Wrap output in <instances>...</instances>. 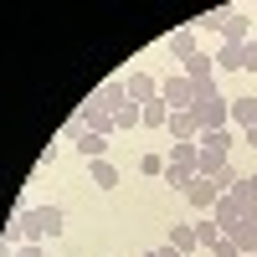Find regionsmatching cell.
<instances>
[{"label": "cell", "mask_w": 257, "mask_h": 257, "mask_svg": "<svg viewBox=\"0 0 257 257\" xmlns=\"http://www.w3.org/2000/svg\"><path fill=\"white\" fill-rule=\"evenodd\" d=\"M139 170H144V175H165V155H144Z\"/></svg>", "instance_id": "obj_26"}, {"label": "cell", "mask_w": 257, "mask_h": 257, "mask_svg": "<svg viewBox=\"0 0 257 257\" xmlns=\"http://www.w3.org/2000/svg\"><path fill=\"white\" fill-rule=\"evenodd\" d=\"M211 257H242V247L231 242V237H221V242H216V252H211Z\"/></svg>", "instance_id": "obj_28"}, {"label": "cell", "mask_w": 257, "mask_h": 257, "mask_svg": "<svg viewBox=\"0 0 257 257\" xmlns=\"http://www.w3.org/2000/svg\"><path fill=\"white\" fill-rule=\"evenodd\" d=\"M62 231H67V216H62V206H26L21 216L6 226V242L21 247V242H57Z\"/></svg>", "instance_id": "obj_1"}, {"label": "cell", "mask_w": 257, "mask_h": 257, "mask_svg": "<svg viewBox=\"0 0 257 257\" xmlns=\"http://www.w3.org/2000/svg\"><path fill=\"white\" fill-rule=\"evenodd\" d=\"M237 196H242L247 206H257V175H242V180H237Z\"/></svg>", "instance_id": "obj_24"}, {"label": "cell", "mask_w": 257, "mask_h": 257, "mask_svg": "<svg viewBox=\"0 0 257 257\" xmlns=\"http://www.w3.org/2000/svg\"><path fill=\"white\" fill-rule=\"evenodd\" d=\"M123 82H128V103H139V108H144V103H155V98H160V82L149 77V72H128Z\"/></svg>", "instance_id": "obj_7"}, {"label": "cell", "mask_w": 257, "mask_h": 257, "mask_svg": "<svg viewBox=\"0 0 257 257\" xmlns=\"http://www.w3.org/2000/svg\"><path fill=\"white\" fill-rule=\"evenodd\" d=\"M160 103H165L170 113H190V108H196V82H190L185 72H170L160 82Z\"/></svg>", "instance_id": "obj_2"}, {"label": "cell", "mask_w": 257, "mask_h": 257, "mask_svg": "<svg viewBox=\"0 0 257 257\" xmlns=\"http://www.w3.org/2000/svg\"><path fill=\"white\" fill-rule=\"evenodd\" d=\"M221 41H226V47H247V41H252V21L242 11H231L226 26H221Z\"/></svg>", "instance_id": "obj_9"}, {"label": "cell", "mask_w": 257, "mask_h": 257, "mask_svg": "<svg viewBox=\"0 0 257 257\" xmlns=\"http://www.w3.org/2000/svg\"><path fill=\"white\" fill-rule=\"evenodd\" d=\"M226 16H231V6H216V11L196 16V31H221V26H226Z\"/></svg>", "instance_id": "obj_21"}, {"label": "cell", "mask_w": 257, "mask_h": 257, "mask_svg": "<svg viewBox=\"0 0 257 257\" xmlns=\"http://www.w3.org/2000/svg\"><path fill=\"white\" fill-rule=\"evenodd\" d=\"M82 134H88V123H82V113H72L67 123H62V139H82Z\"/></svg>", "instance_id": "obj_25"}, {"label": "cell", "mask_w": 257, "mask_h": 257, "mask_svg": "<svg viewBox=\"0 0 257 257\" xmlns=\"http://www.w3.org/2000/svg\"><path fill=\"white\" fill-rule=\"evenodd\" d=\"M196 242H201V252L211 257V252H216V242H221V226H216V221H196Z\"/></svg>", "instance_id": "obj_19"}, {"label": "cell", "mask_w": 257, "mask_h": 257, "mask_svg": "<svg viewBox=\"0 0 257 257\" xmlns=\"http://www.w3.org/2000/svg\"><path fill=\"white\" fill-rule=\"evenodd\" d=\"M190 113H196V128H201V134H221V128L231 123V98H201Z\"/></svg>", "instance_id": "obj_3"}, {"label": "cell", "mask_w": 257, "mask_h": 257, "mask_svg": "<svg viewBox=\"0 0 257 257\" xmlns=\"http://www.w3.org/2000/svg\"><path fill=\"white\" fill-rule=\"evenodd\" d=\"M155 252H160V257H180V252H175V247H170V242H165V247H155Z\"/></svg>", "instance_id": "obj_30"}, {"label": "cell", "mask_w": 257, "mask_h": 257, "mask_svg": "<svg viewBox=\"0 0 257 257\" xmlns=\"http://www.w3.org/2000/svg\"><path fill=\"white\" fill-rule=\"evenodd\" d=\"M88 170H93V185H98V190H118V170H113L108 160H93Z\"/></svg>", "instance_id": "obj_15"}, {"label": "cell", "mask_w": 257, "mask_h": 257, "mask_svg": "<svg viewBox=\"0 0 257 257\" xmlns=\"http://www.w3.org/2000/svg\"><path fill=\"white\" fill-rule=\"evenodd\" d=\"M242 216H247V201L237 196V190H231V196H221L216 206H211V221H216V226H221V237H226V231H231V226H237Z\"/></svg>", "instance_id": "obj_5"}, {"label": "cell", "mask_w": 257, "mask_h": 257, "mask_svg": "<svg viewBox=\"0 0 257 257\" xmlns=\"http://www.w3.org/2000/svg\"><path fill=\"white\" fill-rule=\"evenodd\" d=\"M226 237H231V242L242 247V257H247V252H257V206H247V216H242L237 226H231Z\"/></svg>", "instance_id": "obj_6"}, {"label": "cell", "mask_w": 257, "mask_h": 257, "mask_svg": "<svg viewBox=\"0 0 257 257\" xmlns=\"http://www.w3.org/2000/svg\"><path fill=\"white\" fill-rule=\"evenodd\" d=\"M231 123L252 128V123H257V98H231Z\"/></svg>", "instance_id": "obj_16"}, {"label": "cell", "mask_w": 257, "mask_h": 257, "mask_svg": "<svg viewBox=\"0 0 257 257\" xmlns=\"http://www.w3.org/2000/svg\"><path fill=\"white\" fill-rule=\"evenodd\" d=\"M82 103H93L98 113H108V118H113L123 103H128V82H123V77H108V82H98L93 98H82Z\"/></svg>", "instance_id": "obj_4"}, {"label": "cell", "mask_w": 257, "mask_h": 257, "mask_svg": "<svg viewBox=\"0 0 257 257\" xmlns=\"http://www.w3.org/2000/svg\"><path fill=\"white\" fill-rule=\"evenodd\" d=\"M216 67L221 72H242V47H226V41H221V47H216Z\"/></svg>", "instance_id": "obj_20"}, {"label": "cell", "mask_w": 257, "mask_h": 257, "mask_svg": "<svg viewBox=\"0 0 257 257\" xmlns=\"http://www.w3.org/2000/svg\"><path fill=\"white\" fill-rule=\"evenodd\" d=\"M242 139H247V144H252V149H257V123H252V128H247V134H242Z\"/></svg>", "instance_id": "obj_31"}, {"label": "cell", "mask_w": 257, "mask_h": 257, "mask_svg": "<svg viewBox=\"0 0 257 257\" xmlns=\"http://www.w3.org/2000/svg\"><path fill=\"white\" fill-rule=\"evenodd\" d=\"M165 134L175 139V144H196V139H201V128H196V113H170Z\"/></svg>", "instance_id": "obj_8"}, {"label": "cell", "mask_w": 257, "mask_h": 257, "mask_svg": "<svg viewBox=\"0 0 257 257\" xmlns=\"http://www.w3.org/2000/svg\"><path fill=\"white\" fill-rule=\"evenodd\" d=\"M77 155L88 160V165H93V160H108V139H103V134H82V139H77Z\"/></svg>", "instance_id": "obj_14"}, {"label": "cell", "mask_w": 257, "mask_h": 257, "mask_svg": "<svg viewBox=\"0 0 257 257\" xmlns=\"http://www.w3.org/2000/svg\"><path fill=\"white\" fill-rule=\"evenodd\" d=\"M242 72H257V41H247V47H242Z\"/></svg>", "instance_id": "obj_27"}, {"label": "cell", "mask_w": 257, "mask_h": 257, "mask_svg": "<svg viewBox=\"0 0 257 257\" xmlns=\"http://www.w3.org/2000/svg\"><path fill=\"white\" fill-rule=\"evenodd\" d=\"M196 155H201L196 144H175V149H170V160H165V165H175V170H190V175H196Z\"/></svg>", "instance_id": "obj_18"}, {"label": "cell", "mask_w": 257, "mask_h": 257, "mask_svg": "<svg viewBox=\"0 0 257 257\" xmlns=\"http://www.w3.org/2000/svg\"><path fill=\"white\" fill-rule=\"evenodd\" d=\"M165 180H170V185H175L180 196H185V190H190V180H196V175H190V170H175V165H165Z\"/></svg>", "instance_id": "obj_23"}, {"label": "cell", "mask_w": 257, "mask_h": 257, "mask_svg": "<svg viewBox=\"0 0 257 257\" xmlns=\"http://www.w3.org/2000/svg\"><path fill=\"white\" fill-rule=\"evenodd\" d=\"M247 257H257V252H247Z\"/></svg>", "instance_id": "obj_33"}, {"label": "cell", "mask_w": 257, "mask_h": 257, "mask_svg": "<svg viewBox=\"0 0 257 257\" xmlns=\"http://www.w3.org/2000/svg\"><path fill=\"white\" fill-rule=\"evenodd\" d=\"M139 123H144V128H165V123H170V108H165L160 98L144 103V108H139Z\"/></svg>", "instance_id": "obj_17"}, {"label": "cell", "mask_w": 257, "mask_h": 257, "mask_svg": "<svg viewBox=\"0 0 257 257\" xmlns=\"http://www.w3.org/2000/svg\"><path fill=\"white\" fill-rule=\"evenodd\" d=\"M170 52H175L180 62L185 57H196L201 47H196V26H180V31H170Z\"/></svg>", "instance_id": "obj_12"}, {"label": "cell", "mask_w": 257, "mask_h": 257, "mask_svg": "<svg viewBox=\"0 0 257 257\" xmlns=\"http://www.w3.org/2000/svg\"><path fill=\"white\" fill-rule=\"evenodd\" d=\"M123 128H139V103H123L113 113V134H123Z\"/></svg>", "instance_id": "obj_22"}, {"label": "cell", "mask_w": 257, "mask_h": 257, "mask_svg": "<svg viewBox=\"0 0 257 257\" xmlns=\"http://www.w3.org/2000/svg\"><path fill=\"white\" fill-rule=\"evenodd\" d=\"M139 257H160V252H139Z\"/></svg>", "instance_id": "obj_32"}, {"label": "cell", "mask_w": 257, "mask_h": 257, "mask_svg": "<svg viewBox=\"0 0 257 257\" xmlns=\"http://www.w3.org/2000/svg\"><path fill=\"white\" fill-rule=\"evenodd\" d=\"M16 257H41V242H21V247H16Z\"/></svg>", "instance_id": "obj_29"}, {"label": "cell", "mask_w": 257, "mask_h": 257, "mask_svg": "<svg viewBox=\"0 0 257 257\" xmlns=\"http://www.w3.org/2000/svg\"><path fill=\"white\" fill-rule=\"evenodd\" d=\"M180 72H185L190 82H206V77H216V57L196 52V57H185V62H180Z\"/></svg>", "instance_id": "obj_11"}, {"label": "cell", "mask_w": 257, "mask_h": 257, "mask_svg": "<svg viewBox=\"0 0 257 257\" xmlns=\"http://www.w3.org/2000/svg\"><path fill=\"white\" fill-rule=\"evenodd\" d=\"M170 247H175L180 257H185V252H201V242H196V226L175 221V226H170Z\"/></svg>", "instance_id": "obj_13"}, {"label": "cell", "mask_w": 257, "mask_h": 257, "mask_svg": "<svg viewBox=\"0 0 257 257\" xmlns=\"http://www.w3.org/2000/svg\"><path fill=\"white\" fill-rule=\"evenodd\" d=\"M185 201L196 206V211H211L221 201V190H216V180H190V190H185Z\"/></svg>", "instance_id": "obj_10"}]
</instances>
